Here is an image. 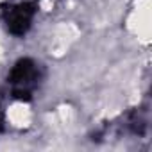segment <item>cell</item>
Masks as SVG:
<instances>
[{
  "label": "cell",
  "mask_w": 152,
  "mask_h": 152,
  "mask_svg": "<svg viewBox=\"0 0 152 152\" xmlns=\"http://www.w3.org/2000/svg\"><path fill=\"white\" fill-rule=\"evenodd\" d=\"M4 127V113H2V107H0V131Z\"/></svg>",
  "instance_id": "3"
},
{
  "label": "cell",
  "mask_w": 152,
  "mask_h": 152,
  "mask_svg": "<svg viewBox=\"0 0 152 152\" xmlns=\"http://www.w3.org/2000/svg\"><path fill=\"white\" fill-rule=\"evenodd\" d=\"M41 77H43L41 66L34 59L23 57V59L16 61L7 75V83L11 86V95L16 100L29 102L34 97L36 90L39 88Z\"/></svg>",
  "instance_id": "1"
},
{
  "label": "cell",
  "mask_w": 152,
  "mask_h": 152,
  "mask_svg": "<svg viewBox=\"0 0 152 152\" xmlns=\"http://www.w3.org/2000/svg\"><path fill=\"white\" fill-rule=\"evenodd\" d=\"M38 0H13L2 4V20L13 36H23L36 16Z\"/></svg>",
  "instance_id": "2"
}]
</instances>
